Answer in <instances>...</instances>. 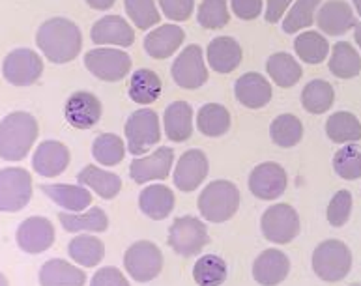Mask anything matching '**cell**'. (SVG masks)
Wrapping results in <instances>:
<instances>
[{"label": "cell", "instance_id": "cell-1", "mask_svg": "<svg viewBox=\"0 0 361 286\" xmlns=\"http://www.w3.org/2000/svg\"><path fill=\"white\" fill-rule=\"evenodd\" d=\"M36 45L53 64H68L82 49L81 28L66 17H53L42 23L36 32Z\"/></svg>", "mask_w": 361, "mask_h": 286}, {"label": "cell", "instance_id": "cell-2", "mask_svg": "<svg viewBox=\"0 0 361 286\" xmlns=\"http://www.w3.org/2000/svg\"><path fill=\"white\" fill-rule=\"evenodd\" d=\"M38 122L30 113L16 111L6 114L0 122V159L23 161L38 139Z\"/></svg>", "mask_w": 361, "mask_h": 286}, {"label": "cell", "instance_id": "cell-3", "mask_svg": "<svg viewBox=\"0 0 361 286\" xmlns=\"http://www.w3.org/2000/svg\"><path fill=\"white\" fill-rule=\"evenodd\" d=\"M197 206L208 223L231 221L240 210V191L228 180H214L200 191Z\"/></svg>", "mask_w": 361, "mask_h": 286}, {"label": "cell", "instance_id": "cell-4", "mask_svg": "<svg viewBox=\"0 0 361 286\" xmlns=\"http://www.w3.org/2000/svg\"><path fill=\"white\" fill-rule=\"evenodd\" d=\"M314 275L324 282L343 281L352 270V251L341 240H326L313 251Z\"/></svg>", "mask_w": 361, "mask_h": 286}, {"label": "cell", "instance_id": "cell-5", "mask_svg": "<svg viewBox=\"0 0 361 286\" xmlns=\"http://www.w3.org/2000/svg\"><path fill=\"white\" fill-rule=\"evenodd\" d=\"M126 139H128V151L133 156H142L152 146L161 141V124L159 114L152 108H139L131 113L124 125Z\"/></svg>", "mask_w": 361, "mask_h": 286}, {"label": "cell", "instance_id": "cell-6", "mask_svg": "<svg viewBox=\"0 0 361 286\" xmlns=\"http://www.w3.org/2000/svg\"><path fill=\"white\" fill-rule=\"evenodd\" d=\"M163 253L156 243L148 240L131 243L124 254V268L128 275L137 282H150L161 275Z\"/></svg>", "mask_w": 361, "mask_h": 286}, {"label": "cell", "instance_id": "cell-7", "mask_svg": "<svg viewBox=\"0 0 361 286\" xmlns=\"http://www.w3.org/2000/svg\"><path fill=\"white\" fill-rule=\"evenodd\" d=\"M169 245L180 256H195L202 253V249L210 243L208 227L199 217L183 216L169 228Z\"/></svg>", "mask_w": 361, "mask_h": 286}, {"label": "cell", "instance_id": "cell-8", "mask_svg": "<svg viewBox=\"0 0 361 286\" xmlns=\"http://www.w3.org/2000/svg\"><path fill=\"white\" fill-rule=\"evenodd\" d=\"M260 230L268 242L275 245H286L298 238L302 223L298 211L290 204H274L260 217Z\"/></svg>", "mask_w": 361, "mask_h": 286}, {"label": "cell", "instance_id": "cell-9", "mask_svg": "<svg viewBox=\"0 0 361 286\" xmlns=\"http://www.w3.org/2000/svg\"><path fill=\"white\" fill-rule=\"evenodd\" d=\"M85 68L99 81L116 82L130 75L131 56L122 49L97 47L85 54Z\"/></svg>", "mask_w": 361, "mask_h": 286}, {"label": "cell", "instance_id": "cell-10", "mask_svg": "<svg viewBox=\"0 0 361 286\" xmlns=\"http://www.w3.org/2000/svg\"><path fill=\"white\" fill-rule=\"evenodd\" d=\"M32 199V176L27 168L6 167L0 170V211L16 213Z\"/></svg>", "mask_w": 361, "mask_h": 286}, {"label": "cell", "instance_id": "cell-11", "mask_svg": "<svg viewBox=\"0 0 361 286\" xmlns=\"http://www.w3.org/2000/svg\"><path fill=\"white\" fill-rule=\"evenodd\" d=\"M44 73V60L36 51L27 47L13 49L2 62V75L13 87H30Z\"/></svg>", "mask_w": 361, "mask_h": 286}, {"label": "cell", "instance_id": "cell-12", "mask_svg": "<svg viewBox=\"0 0 361 286\" xmlns=\"http://www.w3.org/2000/svg\"><path fill=\"white\" fill-rule=\"evenodd\" d=\"M173 81L183 90H197L208 81V68L204 62V51L197 44H191L176 56L171 68Z\"/></svg>", "mask_w": 361, "mask_h": 286}, {"label": "cell", "instance_id": "cell-13", "mask_svg": "<svg viewBox=\"0 0 361 286\" xmlns=\"http://www.w3.org/2000/svg\"><path fill=\"white\" fill-rule=\"evenodd\" d=\"M288 176L279 163H260L249 174V191L259 200H275L286 191Z\"/></svg>", "mask_w": 361, "mask_h": 286}, {"label": "cell", "instance_id": "cell-14", "mask_svg": "<svg viewBox=\"0 0 361 286\" xmlns=\"http://www.w3.org/2000/svg\"><path fill=\"white\" fill-rule=\"evenodd\" d=\"M210 173V161L202 150H185L180 156L176 167H174L173 182L176 189L183 193H191V191L199 189L202 182L206 180Z\"/></svg>", "mask_w": 361, "mask_h": 286}, {"label": "cell", "instance_id": "cell-15", "mask_svg": "<svg viewBox=\"0 0 361 286\" xmlns=\"http://www.w3.org/2000/svg\"><path fill=\"white\" fill-rule=\"evenodd\" d=\"M174 165V150L169 146L157 148L154 154L137 157L130 165V176L135 184L142 185L154 180H167Z\"/></svg>", "mask_w": 361, "mask_h": 286}, {"label": "cell", "instance_id": "cell-16", "mask_svg": "<svg viewBox=\"0 0 361 286\" xmlns=\"http://www.w3.org/2000/svg\"><path fill=\"white\" fill-rule=\"evenodd\" d=\"M103 105L99 97L87 90L73 92L64 105V116L68 124L75 130H90L102 120Z\"/></svg>", "mask_w": 361, "mask_h": 286}, {"label": "cell", "instance_id": "cell-17", "mask_svg": "<svg viewBox=\"0 0 361 286\" xmlns=\"http://www.w3.org/2000/svg\"><path fill=\"white\" fill-rule=\"evenodd\" d=\"M17 245L27 254L45 253L54 243L53 223L45 217H28L17 228Z\"/></svg>", "mask_w": 361, "mask_h": 286}, {"label": "cell", "instance_id": "cell-18", "mask_svg": "<svg viewBox=\"0 0 361 286\" xmlns=\"http://www.w3.org/2000/svg\"><path fill=\"white\" fill-rule=\"evenodd\" d=\"M318 28L328 36H343L356 27V13L345 0H328L324 2L314 17Z\"/></svg>", "mask_w": 361, "mask_h": 286}, {"label": "cell", "instance_id": "cell-19", "mask_svg": "<svg viewBox=\"0 0 361 286\" xmlns=\"http://www.w3.org/2000/svg\"><path fill=\"white\" fill-rule=\"evenodd\" d=\"M92 44L131 47L135 44V30L122 15H105L92 25Z\"/></svg>", "mask_w": 361, "mask_h": 286}, {"label": "cell", "instance_id": "cell-20", "mask_svg": "<svg viewBox=\"0 0 361 286\" xmlns=\"http://www.w3.org/2000/svg\"><path fill=\"white\" fill-rule=\"evenodd\" d=\"M290 271V260L281 249H266L255 259L253 279L260 286H277Z\"/></svg>", "mask_w": 361, "mask_h": 286}, {"label": "cell", "instance_id": "cell-21", "mask_svg": "<svg viewBox=\"0 0 361 286\" xmlns=\"http://www.w3.org/2000/svg\"><path fill=\"white\" fill-rule=\"evenodd\" d=\"M71 154L60 141H44L32 156V168L44 178H56L70 165Z\"/></svg>", "mask_w": 361, "mask_h": 286}, {"label": "cell", "instance_id": "cell-22", "mask_svg": "<svg viewBox=\"0 0 361 286\" xmlns=\"http://www.w3.org/2000/svg\"><path fill=\"white\" fill-rule=\"evenodd\" d=\"M183 39H185V32L178 25L174 23L159 25L145 36V51L148 56L156 60L171 58L182 47Z\"/></svg>", "mask_w": 361, "mask_h": 286}, {"label": "cell", "instance_id": "cell-23", "mask_svg": "<svg viewBox=\"0 0 361 286\" xmlns=\"http://www.w3.org/2000/svg\"><path fill=\"white\" fill-rule=\"evenodd\" d=\"M234 94L236 99L247 108H262L271 101V85L264 75H260L257 71L243 73L234 85Z\"/></svg>", "mask_w": 361, "mask_h": 286}, {"label": "cell", "instance_id": "cell-24", "mask_svg": "<svg viewBox=\"0 0 361 286\" xmlns=\"http://www.w3.org/2000/svg\"><path fill=\"white\" fill-rule=\"evenodd\" d=\"M242 47L236 39L231 36H219L214 38L206 49V60L212 70L226 75L236 71V68L242 64Z\"/></svg>", "mask_w": 361, "mask_h": 286}, {"label": "cell", "instance_id": "cell-25", "mask_svg": "<svg viewBox=\"0 0 361 286\" xmlns=\"http://www.w3.org/2000/svg\"><path fill=\"white\" fill-rule=\"evenodd\" d=\"M174 202H176V197H174L173 189L165 184L146 185L139 194L140 211L154 221L167 219L173 213Z\"/></svg>", "mask_w": 361, "mask_h": 286}, {"label": "cell", "instance_id": "cell-26", "mask_svg": "<svg viewBox=\"0 0 361 286\" xmlns=\"http://www.w3.org/2000/svg\"><path fill=\"white\" fill-rule=\"evenodd\" d=\"M163 130L171 142H185L193 135V107L188 101H174L165 108Z\"/></svg>", "mask_w": 361, "mask_h": 286}, {"label": "cell", "instance_id": "cell-27", "mask_svg": "<svg viewBox=\"0 0 361 286\" xmlns=\"http://www.w3.org/2000/svg\"><path fill=\"white\" fill-rule=\"evenodd\" d=\"M77 182L94 191L103 200H113L122 189V180L118 174L103 170L97 165H87L81 168L77 174Z\"/></svg>", "mask_w": 361, "mask_h": 286}, {"label": "cell", "instance_id": "cell-28", "mask_svg": "<svg viewBox=\"0 0 361 286\" xmlns=\"http://www.w3.org/2000/svg\"><path fill=\"white\" fill-rule=\"evenodd\" d=\"M39 285L42 286H85L87 273L77 266L62 259H53L45 262L39 270Z\"/></svg>", "mask_w": 361, "mask_h": 286}, {"label": "cell", "instance_id": "cell-29", "mask_svg": "<svg viewBox=\"0 0 361 286\" xmlns=\"http://www.w3.org/2000/svg\"><path fill=\"white\" fill-rule=\"evenodd\" d=\"M60 225L66 232H105L109 228V217L102 208H90L88 211H60Z\"/></svg>", "mask_w": 361, "mask_h": 286}, {"label": "cell", "instance_id": "cell-30", "mask_svg": "<svg viewBox=\"0 0 361 286\" xmlns=\"http://www.w3.org/2000/svg\"><path fill=\"white\" fill-rule=\"evenodd\" d=\"M39 189L53 200L54 204L68 211H82L92 204V194L85 185L70 184H44Z\"/></svg>", "mask_w": 361, "mask_h": 286}, {"label": "cell", "instance_id": "cell-31", "mask_svg": "<svg viewBox=\"0 0 361 286\" xmlns=\"http://www.w3.org/2000/svg\"><path fill=\"white\" fill-rule=\"evenodd\" d=\"M326 135L335 144H356L361 141V122L356 114L339 111L326 120Z\"/></svg>", "mask_w": 361, "mask_h": 286}, {"label": "cell", "instance_id": "cell-32", "mask_svg": "<svg viewBox=\"0 0 361 286\" xmlns=\"http://www.w3.org/2000/svg\"><path fill=\"white\" fill-rule=\"evenodd\" d=\"M266 71L271 81L281 88L296 87V82L302 79L303 70L290 53H274L266 60Z\"/></svg>", "mask_w": 361, "mask_h": 286}, {"label": "cell", "instance_id": "cell-33", "mask_svg": "<svg viewBox=\"0 0 361 286\" xmlns=\"http://www.w3.org/2000/svg\"><path fill=\"white\" fill-rule=\"evenodd\" d=\"M161 90V77L157 75L156 71L146 70V68L137 70L128 85V94H130L131 101H135L137 105H152L159 99Z\"/></svg>", "mask_w": 361, "mask_h": 286}, {"label": "cell", "instance_id": "cell-34", "mask_svg": "<svg viewBox=\"0 0 361 286\" xmlns=\"http://www.w3.org/2000/svg\"><path fill=\"white\" fill-rule=\"evenodd\" d=\"M197 128L210 139L226 135L231 130V113L221 103H206L197 113Z\"/></svg>", "mask_w": 361, "mask_h": 286}, {"label": "cell", "instance_id": "cell-35", "mask_svg": "<svg viewBox=\"0 0 361 286\" xmlns=\"http://www.w3.org/2000/svg\"><path fill=\"white\" fill-rule=\"evenodd\" d=\"M68 253H70L71 260L81 268H96L105 259V245L96 236L81 234L71 240L68 245Z\"/></svg>", "mask_w": 361, "mask_h": 286}, {"label": "cell", "instance_id": "cell-36", "mask_svg": "<svg viewBox=\"0 0 361 286\" xmlns=\"http://www.w3.org/2000/svg\"><path fill=\"white\" fill-rule=\"evenodd\" d=\"M328 66L337 79H354L361 71V56L354 45L348 42H339L331 49Z\"/></svg>", "mask_w": 361, "mask_h": 286}, {"label": "cell", "instance_id": "cell-37", "mask_svg": "<svg viewBox=\"0 0 361 286\" xmlns=\"http://www.w3.org/2000/svg\"><path fill=\"white\" fill-rule=\"evenodd\" d=\"M294 51L302 62L317 66L328 58L329 44L324 34L317 32V30H305V32L298 34L294 39Z\"/></svg>", "mask_w": 361, "mask_h": 286}, {"label": "cell", "instance_id": "cell-38", "mask_svg": "<svg viewBox=\"0 0 361 286\" xmlns=\"http://www.w3.org/2000/svg\"><path fill=\"white\" fill-rule=\"evenodd\" d=\"M335 90L328 81L314 79L302 90V105L309 114H324L334 107Z\"/></svg>", "mask_w": 361, "mask_h": 286}, {"label": "cell", "instance_id": "cell-39", "mask_svg": "<svg viewBox=\"0 0 361 286\" xmlns=\"http://www.w3.org/2000/svg\"><path fill=\"white\" fill-rule=\"evenodd\" d=\"M228 277L226 262L217 254H204L193 266V281L199 286H223Z\"/></svg>", "mask_w": 361, "mask_h": 286}, {"label": "cell", "instance_id": "cell-40", "mask_svg": "<svg viewBox=\"0 0 361 286\" xmlns=\"http://www.w3.org/2000/svg\"><path fill=\"white\" fill-rule=\"evenodd\" d=\"M270 139L279 148H294L303 139L302 120L294 114H279L270 125Z\"/></svg>", "mask_w": 361, "mask_h": 286}, {"label": "cell", "instance_id": "cell-41", "mask_svg": "<svg viewBox=\"0 0 361 286\" xmlns=\"http://www.w3.org/2000/svg\"><path fill=\"white\" fill-rule=\"evenodd\" d=\"M128 144L114 133H103L92 142V156L102 167H116L126 157Z\"/></svg>", "mask_w": 361, "mask_h": 286}, {"label": "cell", "instance_id": "cell-42", "mask_svg": "<svg viewBox=\"0 0 361 286\" xmlns=\"http://www.w3.org/2000/svg\"><path fill=\"white\" fill-rule=\"evenodd\" d=\"M320 4H322V0H296L283 19V32L296 34L300 30L313 27Z\"/></svg>", "mask_w": 361, "mask_h": 286}, {"label": "cell", "instance_id": "cell-43", "mask_svg": "<svg viewBox=\"0 0 361 286\" xmlns=\"http://www.w3.org/2000/svg\"><path fill=\"white\" fill-rule=\"evenodd\" d=\"M334 170L341 180L354 182L361 178V148L356 144H345L335 151Z\"/></svg>", "mask_w": 361, "mask_h": 286}, {"label": "cell", "instance_id": "cell-44", "mask_svg": "<svg viewBox=\"0 0 361 286\" xmlns=\"http://www.w3.org/2000/svg\"><path fill=\"white\" fill-rule=\"evenodd\" d=\"M124 8L131 23L139 30H150L161 21V13L157 10L156 0H124Z\"/></svg>", "mask_w": 361, "mask_h": 286}, {"label": "cell", "instance_id": "cell-45", "mask_svg": "<svg viewBox=\"0 0 361 286\" xmlns=\"http://www.w3.org/2000/svg\"><path fill=\"white\" fill-rule=\"evenodd\" d=\"M197 21L206 30H217L228 25L231 13L226 0H202L197 10Z\"/></svg>", "mask_w": 361, "mask_h": 286}, {"label": "cell", "instance_id": "cell-46", "mask_svg": "<svg viewBox=\"0 0 361 286\" xmlns=\"http://www.w3.org/2000/svg\"><path fill=\"white\" fill-rule=\"evenodd\" d=\"M352 204H354V199H352L350 191H337V193L331 197V200H329L328 211H326V217H328L329 225L335 228L345 227L352 216Z\"/></svg>", "mask_w": 361, "mask_h": 286}, {"label": "cell", "instance_id": "cell-47", "mask_svg": "<svg viewBox=\"0 0 361 286\" xmlns=\"http://www.w3.org/2000/svg\"><path fill=\"white\" fill-rule=\"evenodd\" d=\"M157 4L161 8L163 17L173 23L188 21L195 11V0H157Z\"/></svg>", "mask_w": 361, "mask_h": 286}, {"label": "cell", "instance_id": "cell-48", "mask_svg": "<svg viewBox=\"0 0 361 286\" xmlns=\"http://www.w3.org/2000/svg\"><path fill=\"white\" fill-rule=\"evenodd\" d=\"M90 286H131V285L118 268L107 266V268H102V270H97L96 273H94Z\"/></svg>", "mask_w": 361, "mask_h": 286}, {"label": "cell", "instance_id": "cell-49", "mask_svg": "<svg viewBox=\"0 0 361 286\" xmlns=\"http://www.w3.org/2000/svg\"><path fill=\"white\" fill-rule=\"evenodd\" d=\"M231 8L238 19L253 21L259 15H262L264 2L262 0H231Z\"/></svg>", "mask_w": 361, "mask_h": 286}, {"label": "cell", "instance_id": "cell-50", "mask_svg": "<svg viewBox=\"0 0 361 286\" xmlns=\"http://www.w3.org/2000/svg\"><path fill=\"white\" fill-rule=\"evenodd\" d=\"M294 0H266V23L277 25L281 23V17L286 15V10L290 8Z\"/></svg>", "mask_w": 361, "mask_h": 286}, {"label": "cell", "instance_id": "cell-51", "mask_svg": "<svg viewBox=\"0 0 361 286\" xmlns=\"http://www.w3.org/2000/svg\"><path fill=\"white\" fill-rule=\"evenodd\" d=\"M116 0H87V4L90 6L92 10H97V11H107L111 10L114 6Z\"/></svg>", "mask_w": 361, "mask_h": 286}, {"label": "cell", "instance_id": "cell-52", "mask_svg": "<svg viewBox=\"0 0 361 286\" xmlns=\"http://www.w3.org/2000/svg\"><path fill=\"white\" fill-rule=\"evenodd\" d=\"M354 39H356V44L361 49V23H357L356 27H354Z\"/></svg>", "mask_w": 361, "mask_h": 286}, {"label": "cell", "instance_id": "cell-53", "mask_svg": "<svg viewBox=\"0 0 361 286\" xmlns=\"http://www.w3.org/2000/svg\"><path fill=\"white\" fill-rule=\"evenodd\" d=\"M354 2V8H356V13L361 17V0H352Z\"/></svg>", "mask_w": 361, "mask_h": 286}, {"label": "cell", "instance_id": "cell-54", "mask_svg": "<svg viewBox=\"0 0 361 286\" xmlns=\"http://www.w3.org/2000/svg\"><path fill=\"white\" fill-rule=\"evenodd\" d=\"M0 286H10V285H8V279H6L2 273H0Z\"/></svg>", "mask_w": 361, "mask_h": 286}, {"label": "cell", "instance_id": "cell-55", "mask_svg": "<svg viewBox=\"0 0 361 286\" xmlns=\"http://www.w3.org/2000/svg\"><path fill=\"white\" fill-rule=\"evenodd\" d=\"M350 286H360V285H350Z\"/></svg>", "mask_w": 361, "mask_h": 286}]
</instances>
